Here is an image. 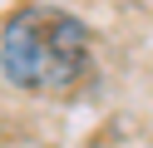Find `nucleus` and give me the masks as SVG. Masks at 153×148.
Masks as SVG:
<instances>
[{
  "label": "nucleus",
  "mask_w": 153,
  "mask_h": 148,
  "mask_svg": "<svg viewBox=\"0 0 153 148\" xmlns=\"http://www.w3.org/2000/svg\"><path fill=\"white\" fill-rule=\"evenodd\" d=\"M89 69V25L59 5H25L0 30V74L25 94H69Z\"/></svg>",
  "instance_id": "f257e3e1"
}]
</instances>
